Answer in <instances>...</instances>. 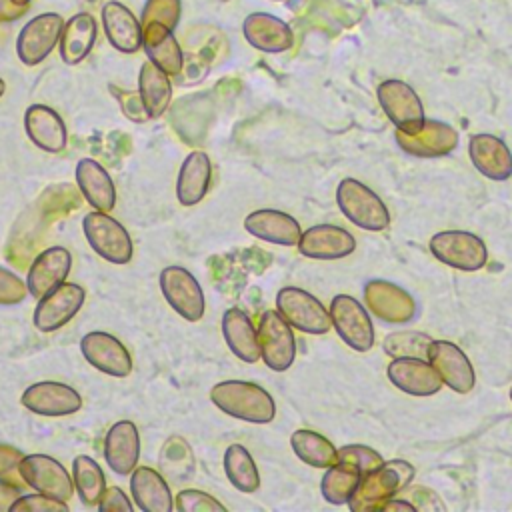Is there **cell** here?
I'll return each mask as SVG.
<instances>
[{
    "label": "cell",
    "instance_id": "1f68e13d",
    "mask_svg": "<svg viewBox=\"0 0 512 512\" xmlns=\"http://www.w3.org/2000/svg\"><path fill=\"white\" fill-rule=\"evenodd\" d=\"M76 184L86 202L100 210L110 212L116 204V188L110 174L92 158H82L76 164Z\"/></svg>",
    "mask_w": 512,
    "mask_h": 512
},
{
    "label": "cell",
    "instance_id": "4fadbf2b",
    "mask_svg": "<svg viewBox=\"0 0 512 512\" xmlns=\"http://www.w3.org/2000/svg\"><path fill=\"white\" fill-rule=\"evenodd\" d=\"M160 290L176 314L188 322H198L204 316V292L200 282L182 266H166L160 272Z\"/></svg>",
    "mask_w": 512,
    "mask_h": 512
},
{
    "label": "cell",
    "instance_id": "cb8c5ba5",
    "mask_svg": "<svg viewBox=\"0 0 512 512\" xmlns=\"http://www.w3.org/2000/svg\"><path fill=\"white\" fill-rule=\"evenodd\" d=\"M24 130L32 144L46 152H62L68 142L66 124L60 114L44 104H32L24 112Z\"/></svg>",
    "mask_w": 512,
    "mask_h": 512
},
{
    "label": "cell",
    "instance_id": "f35d334b",
    "mask_svg": "<svg viewBox=\"0 0 512 512\" xmlns=\"http://www.w3.org/2000/svg\"><path fill=\"white\" fill-rule=\"evenodd\" d=\"M430 338L420 332H394L384 340V352L390 356H426Z\"/></svg>",
    "mask_w": 512,
    "mask_h": 512
},
{
    "label": "cell",
    "instance_id": "60d3db41",
    "mask_svg": "<svg viewBox=\"0 0 512 512\" xmlns=\"http://www.w3.org/2000/svg\"><path fill=\"white\" fill-rule=\"evenodd\" d=\"M12 512H66L68 510V504L64 500H56V498H50L46 494H20L12 506H10Z\"/></svg>",
    "mask_w": 512,
    "mask_h": 512
},
{
    "label": "cell",
    "instance_id": "8d00e7d4",
    "mask_svg": "<svg viewBox=\"0 0 512 512\" xmlns=\"http://www.w3.org/2000/svg\"><path fill=\"white\" fill-rule=\"evenodd\" d=\"M72 478H74V488H76L82 504L98 506L102 500V494L106 490V478H104L100 464L94 458L80 454L72 462Z\"/></svg>",
    "mask_w": 512,
    "mask_h": 512
},
{
    "label": "cell",
    "instance_id": "d6a6232c",
    "mask_svg": "<svg viewBox=\"0 0 512 512\" xmlns=\"http://www.w3.org/2000/svg\"><path fill=\"white\" fill-rule=\"evenodd\" d=\"M222 336L236 358L242 362H256L260 360V344L258 332L252 326L248 314L240 308H228L222 316Z\"/></svg>",
    "mask_w": 512,
    "mask_h": 512
},
{
    "label": "cell",
    "instance_id": "484cf974",
    "mask_svg": "<svg viewBox=\"0 0 512 512\" xmlns=\"http://www.w3.org/2000/svg\"><path fill=\"white\" fill-rule=\"evenodd\" d=\"M104 458L118 476L132 474L140 458V434L134 422L120 420L110 426L104 438Z\"/></svg>",
    "mask_w": 512,
    "mask_h": 512
},
{
    "label": "cell",
    "instance_id": "ee69618b",
    "mask_svg": "<svg viewBox=\"0 0 512 512\" xmlns=\"http://www.w3.org/2000/svg\"><path fill=\"white\" fill-rule=\"evenodd\" d=\"M28 288L20 282L18 276L0 268V304L18 302Z\"/></svg>",
    "mask_w": 512,
    "mask_h": 512
},
{
    "label": "cell",
    "instance_id": "603a6c76",
    "mask_svg": "<svg viewBox=\"0 0 512 512\" xmlns=\"http://www.w3.org/2000/svg\"><path fill=\"white\" fill-rule=\"evenodd\" d=\"M102 26L108 42L124 54H134L142 48L144 26L124 4L110 0L102 6Z\"/></svg>",
    "mask_w": 512,
    "mask_h": 512
},
{
    "label": "cell",
    "instance_id": "83f0119b",
    "mask_svg": "<svg viewBox=\"0 0 512 512\" xmlns=\"http://www.w3.org/2000/svg\"><path fill=\"white\" fill-rule=\"evenodd\" d=\"M468 154L474 168L490 180H508L512 176V152L492 134H474L468 142Z\"/></svg>",
    "mask_w": 512,
    "mask_h": 512
},
{
    "label": "cell",
    "instance_id": "6da1fadb",
    "mask_svg": "<svg viewBox=\"0 0 512 512\" xmlns=\"http://www.w3.org/2000/svg\"><path fill=\"white\" fill-rule=\"evenodd\" d=\"M382 462L384 458L368 446H342L338 450V460L326 468V474L322 478L320 490L324 500L330 504H348L360 478L366 472L378 468Z\"/></svg>",
    "mask_w": 512,
    "mask_h": 512
},
{
    "label": "cell",
    "instance_id": "f546056e",
    "mask_svg": "<svg viewBox=\"0 0 512 512\" xmlns=\"http://www.w3.org/2000/svg\"><path fill=\"white\" fill-rule=\"evenodd\" d=\"M130 490L142 512H170L174 506L168 482L150 466H136L132 470Z\"/></svg>",
    "mask_w": 512,
    "mask_h": 512
},
{
    "label": "cell",
    "instance_id": "681fc988",
    "mask_svg": "<svg viewBox=\"0 0 512 512\" xmlns=\"http://www.w3.org/2000/svg\"><path fill=\"white\" fill-rule=\"evenodd\" d=\"M510 400H512V388H510Z\"/></svg>",
    "mask_w": 512,
    "mask_h": 512
},
{
    "label": "cell",
    "instance_id": "ab89813d",
    "mask_svg": "<svg viewBox=\"0 0 512 512\" xmlns=\"http://www.w3.org/2000/svg\"><path fill=\"white\" fill-rule=\"evenodd\" d=\"M176 508L180 512H214V510H226V506L222 502H218L214 496H210L208 492L202 490H194V488H186L180 490L176 496Z\"/></svg>",
    "mask_w": 512,
    "mask_h": 512
},
{
    "label": "cell",
    "instance_id": "d4e9b609",
    "mask_svg": "<svg viewBox=\"0 0 512 512\" xmlns=\"http://www.w3.org/2000/svg\"><path fill=\"white\" fill-rule=\"evenodd\" d=\"M242 30L246 42L260 52L278 54L286 52L294 44V34L290 26L268 12H252L250 16H246Z\"/></svg>",
    "mask_w": 512,
    "mask_h": 512
},
{
    "label": "cell",
    "instance_id": "7a4b0ae2",
    "mask_svg": "<svg viewBox=\"0 0 512 512\" xmlns=\"http://www.w3.org/2000/svg\"><path fill=\"white\" fill-rule=\"evenodd\" d=\"M210 400L224 414L252 424H268L276 416V404L270 392L246 380H224L214 384Z\"/></svg>",
    "mask_w": 512,
    "mask_h": 512
},
{
    "label": "cell",
    "instance_id": "5b68a950",
    "mask_svg": "<svg viewBox=\"0 0 512 512\" xmlns=\"http://www.w3.org/2000/svg\"><path fill=\"white\" fill-rule=\"evenodd\" d=\"M82 230L92 250L112 264H126L132 260L134 246L128 230L108 216V212H88L82 220Z\"/></svg>",
    "mask_w": 512,
    "mask_h": 512
},
{
    "label": "cell",
    "instance_id": "ffe728a7",
    "mask_svg": "<svg viewBox=\"0 0 512 512\" xmlns=\"http://www.w3.org/2000/svg\"><path fill=\"white\" fill-rule=\"evenodd\" d=\"M72 268V254L62 246H52L40 252L28 268L26 288L32 298L40 300L50 290L66 282Z\"/></svg>",
    "mask_w": 512,
    "mask_h": 512
},
{
    "label": "cell",
    "instance_id": "2e32d148",
    "mask_svg": "<svg viewBox=\"0 0 512 512\" xmlns=\"http://www.w3.org/2000/svg\"><path fill=\"white\" fill-rule=\"evenodd\" d=\"M80 352L84 360L114 378H124L132 372V356L126 350V346L112 334L94 330L82 336L80 340Z\"/></svg>",
    "mask_w": 512,
    "mask_h": 512
},
{
    "label": "cell",
    "instance_id": "277c9868",
    "mask_svg": "<svg viewBox=\"0 0 512 512\" xmlns=\"http://www.w3.org/2000/svg\"><path fill=\"white\" fill-rule=\"evenodd\" d=\"M336 202L340 212L362 230L380 232L390 224V214L382 198L354 178L340 180L336 188Z\"/></svg>",
    "mask_w": 512,
    "mask_h": 512
},
{
    "label": "cell",
    "instance_id": "30bf717a",
    "mask_svg": "<svg viewBox=\"0 0 512 512\" xmlns=\"http://www.w3.org/2000/svg\"><path fill=\"white\" fill-rule=\"evenodd\" d=\"M330 320L338 336L356 352L374 346V326L366 308L348 294H338L330 302Z\"/></svg>",
    "mask_w": 512,
    "mask_h": 512
},
{
    "label": "cell",
    "instance_id": "9c48e42d",
    "mask_svg": "<svg viewBox=\"0 0 512 512\" xmlns=\"http://www.w3.org/2000/svg\"><path fill=\"white\" fill-rule=\"evenodd\" d=\"M378 102L390 122L404 134H414L424 126V108L416 90L404 80L390 78L378 86Z\"/></svg>",
    "mask_w": 512,
    "mask_h": 512
},
{
    "label": "cell",
    "instance_id": "b9f144b4",
    "mask_svg": "<svg viewBox=\"0 0 512 512\" xmlns=\"http://www.w3.org/2000/svg\"><path fill=\"white\" fill-rule=\"evenodd\" d=\"M180 16V0H148L144 6L142 24L162 22L174 30Z\"/></svg>",
    "mask_w": 512,
    "mask_h": 512
},
{
    "label": "cell",
    "instance_id": "7c38bea8",
    "mask_svg": "<svg viewBox=\"0 0 512 512\" xmlns=\"http://www.w3.org/2000/svg\"><path fill=\"white\" fill-rule=\"evenodd\" d=\"M64 28V18L56 12H44L24 24L16 38V54L22 64H40L58 44Z\"/></svg>",
    "mask_w": 512,
    "mask_h": 512
},
{
    "label": "cell",
    "instance_id": "8fae6325",
    "mask_svg": "<svg viewBox=\"0 0 512 512\" xmlns=\"http://www.w3.org/2000/svg\"><path fill=\"white\" fill-rule=\"evenodd\" d=\"M18 472L24 484L34 488L40 494H46L56 500H70L74 488V478L68 470L48 454H28L20 460Z\"/></svg>",
    "mask_w": 512,
    "mask_h": 512
},
{
    "label": "cell",
    "instance_id": "3957f363",
    "mask_svg": "<svg viewBox=\"0 0 512 512\" xmlns=\"http://www.w3.org/2000/svg\"><path fill=\"white\" fill-rule=\"evenodd\" d=\"M414 476V468L406 460H390L382 462L378 468L366 472L352 498L348 500L350 510L354 512H370L380 510L390 498H394L400 490H404Z\"/></svg>",
    "mask_w": 512,
    "mask_h": 512
},
{
    "label": "cell",
    "instance_id": "4dcf8cb0",
    "mask_svg": "<svg viewBox=\"0 0 512 512\" xmlns=\"http://www.w3.org/2000/svg\"><path fill=\"white\" fill-rule=\"evenodd\" d=\"M212 180V164L206 152L194 150L190 152L178 172L176 180V196L182 206H196L204 200Z\"/></svg>",
    "mask_w": 512,
    "mask_h": 512
},
{
    "label": "cell",
    "instance_id": "e0dca14e",
    "mask_svg": "<svg viewBox=\"0 0 512 512\" xmlns=\"http://www.w3.org/2000/svg\"><path fill=\"white\" fill-rule=\"evenodd\" d=\"M428 362L436 368L442 382L458 394H466L474 388L476 376L468 356L448 340H430L426 350Z\"/></svg>",
    "mask_w": 512,
    "mask_h": 512
},
{
    "label": "cell",
    "instance_id": "bcb514c9",
    "mask_svg": "<svg viewBox=\"0 0 512 512\" xmlns=\"http://www.w3.org/2000/svg\"><path fill=\"white\" fill-rule=\"evenodd\" d=\"M120 106L124 110V114L130 118V120H136V122H142V120H148V112L142 104V98L140 94H134V92H126L120 96Z\"/></svg>",
    "mask_w": 512,
    "mask_h": 512
},
{
    "label": "cell",
    "instance_id": "d6986e66",
    "mask_svg": "<svg viewBox=\"0 0 512 512\" xmlns=\"http://www.w3.org/2000/svg\"><path fill=\"white\" fill-rule=\"evenodd\" d=\"M298 252L314 260H338L356 250V238L336 224H316L302 232Z\"/></svg>",
    "mask_w": 512,
    "mask_h": 512
},
{
    "label": "cell",
    "instance_id": "44dd1931",
    "mask_svg": "<svg viewBox=\"0 0 512 512\" xmlns=\"http://www.w3.org/2000/svg\"><path fill=\"white\" fill-rule=\"evenodd\" d=\"M364 300L368 308L386 322H408L416 316L414 298L400 286L386 280H370L364 286Z\"/></svg>",
    "mask_w": 512,
    "mask_h": 512
},
{
    "label": "cell",
    "instance_id": "7402d4cb",
    "mask_svg": "<svg viewBox=\"0 0 512 512\" xmlns=\"http://www.w3.org/2000/svg\"><path fill=\"white\" fill-rule=\"evenodd\" d=\"M396 142L400 148L416 158H436L452 152L458 144V132L444 122L424 120V126L414 134L396 130Z\"/></svg>",
    "mask_w": 512,
    "mask_h": 512
},
{
    "label": "cell",
    "instance_id": "4316f807",
    "mask_svg": "<svg viewBox=\"0 0 512 512\" xmlns=\"http://www.w3.org/2000/svg\"><path fill=\"white\" fill-rule=\"evenodd\" d=\"M244 228L256 238L280 246H296L302 236L298 220L274 208H260L250 212L244 218Z\"/></svg>",
    "mask_w": 512,
    "mask_h": 512
},
{
    "label": "cell",
    "instance_id": "9a60e30c",
    "mask_svg": "<svg viewBox=\"0 0 512 512\" xmlns=\"http://www.w3.org/2000/svg\"><path fill=\"white\" fill-rule=\"evenodd\" d=\"M20 402L26 410L48 418L70 416L82 408V396L72 386L54 380L30 384L22 392Z\"/></svg>",
    "mask_w": 512,
    "mask_h": 512
},
{
    "label": "cell",
    "instance_id": "836d02e7",
    "mask_svg": "<svg viewBox=\"0 0 512 512\" xmlns=\"http://www.w3.org/2000/svg\"><path fill=\"white\" fill-rule=\"evenodd\" d=\"M96 20L88 12H78L64 22L60 36V56L66 64H80L96 42Z\"/></svg>",
    "mask_w": 512,
    "mask_h": 512
},
{
    "label": "cell",
    "instance_id": "d590c367",
    "mask_svg": "<svg viewBox=\"0 0 512 512\" xmlns=\"http://www.w3.org/2000/svg\"><path fill=\"white\" fill-rule=\"evenodd\" d=\"M290 446L304 464L314 468H328L338 460V450L334 444L314 430H296L290 436Z\"/></svg>",
    "mask_w": 512,
    "mask_h": 512
},
{
    "label": "cell",
    "instance_id": "5bb4252c",
    "mask_svg": "<svg viewBox=\"0 0 512 512\" xmlns=\"http://www.w3.org/2000/svg\"><path fill=\"white\" fill-rule=\"evenodd\" d=\"M86 290L74 282H62L38 300L34 308V326L40 332H54L68 324L82 308Z\"/></svg>",
    "mask_w": 512,
    "mask_h": 512
},
{
    "label": "cell",
    "instance_id": "ac0fdd59",
    "mask_svg": "<svg viewBox=\"0 0 512 512\" xmlns=\"http://www.w3.org/2000/svg\"><path fill=\"white\" fill-rule=\"evenodd\" d=\"M388 380L410 396H432L442 388L436 368L420 356H396L388 364Z\"/></svg>",
    "mask_w": 512,
    "mask_h": 512
},
{
    "label": "cell",
    "instance_id": "8992f818",
    "mask_svg": "<svg viewBox=\"0 0 512 512\" xmlns=\"http://www.w3.org/2000/svg\"><path fill=\"white\" fill-rule=\"evenodd\" d=\"M430 252L442 264L462 270L476 272L486 266L488 250L480 236L464 230H446L430 238Z\"/></svg>",
    "mask_w": 512,
    "mask_h": 512
},
{
    "label": "cell",
    "instance_id": "52a82bcc",
    "mask_svg": "<svg viewBox=\"0 0 512 512\" xmlns=\"http://www.w3.org/2000/svg\"><path fill=\"white\" fill-rule=\"evenodd\" d=\"M276 308L292 328L306 334H326L332 326L330 312L324 304L310 292L296 286H284L278 290Z\"/></svg>",
    "mask_w": 512,
    "mask_h": 512
},
{
    "label": "cell",
    "instance_id": "f6af8a7d",
    "mask_svg": "<svg viewBox=\"0 0 512 512\" xmlns=\"http://www.w3.org/2000/svg\"><path fill=\"white\" fill-rule=\"evenodd\" d=\"M98 508L104 512V510H112V512H118V510H132L134 504L128 500V496L122 492V488L118 486H110L104 490L102 494V500L98 504Z\"/></svg>",
    "mask_w": 512,
    "mask_h": 512
},
{
    "label": "cell",
    "instance_id": "74e56055",
    "mask_svg": "<svg viewBox=\"0 0 512 512\" xmlns=\"http://www.w3.org/2000/svg\"><path fill=\"white\" fill-rule=\"evenodd\" d=\"M224 472L234 488L240 492H256L260 488V474L254 458L242 444H230L224 452Z\"/></svg>",
    "mask_w": 512,
    "mask_h": 512
},
{
    "label": "cell",
    "instance_id": "f1b7e54d",
    "mask_svg": "<svg viewBox=\"0 0 512 512\" xmlns=\"http://www.w3.org/2000/svg\"><path fill=\"white\" fill-rule=\"evenodd\" d=\"M142 26H144L142 48L148 60L154 62L158 68H162L170 76L180 74L184 66V54L172 28H168L162 22H146Z\"/></svg>",
    "mask_w": 512,
    "mask_h": 512
},
{
    "label": "cell",
    "instance_id": "e575fe53",
    "mask_svg": "<svg viewBox=\"0 0 512 512\" xmlns=\"http://www.w3.org/2000/svg\"><path fill=\"white\" fill-rule=\"evenodd\" d=\"M138 94L150 118L162 116L168 110V104L172 100L170 74H166L154 62L146 60L140 66V74H138Z\"/></svg>",
    "mask_w": 512,
    "mask_h": 512
},
{
    "label": "cell",
    "instance_id": "ba28073f",
    "mask_svg": "<svg viewBox=\"0 0 512 512\" xmlns=\"http://www.w3.org/2000/svg\"><path fill=\"white\" fill-rule=\"evenodd\" d=\"M260 360L274 372H284L296 358V338L292 326L278 310H266L258 320Z\"/></svg>",
    "mask_w": 512,
    "mask_h": 512
},
{
    "label": "cell",
    "instance_id": "7bdbcfd3",
    "mask_svg": "<svg viewBox=\"0 0 512 512\" xmlns=\"http://www.w3.org/2000/svg\"><path fill=\"white\" fill-rule=\"evenodd\" d=\"M24 458V454L12 446H2L0 444V480L4 482H14L20 478L18 464ZM22 480V478H20Z\"/></svg>",
    "mask_w": 512,
    "mask_h": 512
},
{
    "label": "cell",
    "instance_id": "c3c4849f",
    "mask_svg": "<svg viewBox=\"0 0 512 512\" xmlns=\"http://www.w3.org/2000/svg\"><path fill=\"white\" fill-rule=\"evenodd\" d=\"M4 90H6V84H4V80H2V78H0V96H2V94H4Z\"/></svg>",
    "mask_w": 512,
    "mask_h": 512
},
{
    "label": "cell",
    "instance_id": "7dc6e473",
    "mask_svg": "<svg viewBox=\"0 0 512 512\" xmlns=\"http://www.w3.org/2000/svg\"><path fill=\"white\" fill-rule=\"evenodd\" d=\"M16 6H22V8H26L28 4H30V0H12Z\"/></svg>",
    "mask_w": 512,
    "mask_h": 512
}]
</instances>
